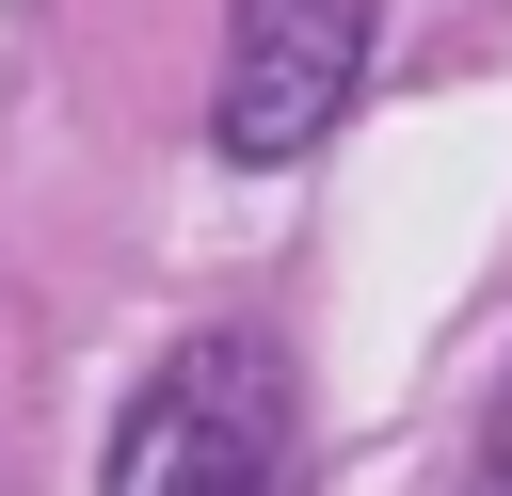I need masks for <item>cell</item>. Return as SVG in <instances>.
I'll return each mask as SVG.
<instances>
[{"label": "cell", "mask_w": 512, "mask_h": 496, "mask_svg": "<svg viewBox=\"0 0 512 496\" xmlns=\"http://www.w3.org/2000/svg\"><path fill=\"white\" fill-rule=\"evenodd\" d=\"M96 496H304V384L272 336H176Z\"/></svg>", "instance_id": "cell-1"}, {"label": "cell", "mask_w": 512, "mask_h": 496, "mask_svg": "<svg viewBox=\"0 0 512 496\" xmlns=\"http://www.w3.org/2000/svg\"><path fill=\"white\" fill-rule=\"evenodd\" d=\"M368 80V0H240L224 16V96H208V144L224 160H304Z\"/></svg>", "instance_id": "cell-2"}, {"label": "cell", "mask_w": 512, "mask_h": 496, "mask_svg": "<svg viewBox=\"0 0 512 496\" xmlns=\"http://www.w3.org/2000/svg\"><path fill=\"white\" fill-rule=\"evenodd\" d=\"M464 496H512V368H496V400H480V480Z\"/></svg>", "instance_id": "cell-3"}]
</instances>
